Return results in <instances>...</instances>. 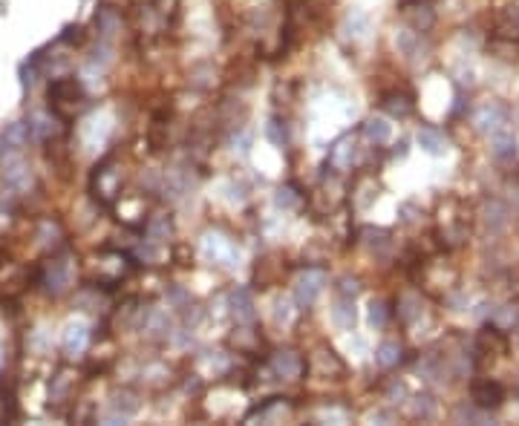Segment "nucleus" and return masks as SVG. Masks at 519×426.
<instances>
[{
  "label": "nucleus",
  "mask_w": 519,
  "mask_h": 426,
  "mask_svg": "<svg viewBox=\"0 0 519 426\" xmlns=\"http://www.w3.org/2000/svg\"><path fill=\"white\" fill-rule=\"evenodd\" d=\"M87 337H90V332H87L84 323H81V320L70 323L67 332H63V349H67V354H81V352H84L87 349Z\"/></svg>",
  "instance_id": "nucleus-3"
},
{
  "label": "nucleus",
  "mask_w": 519,
  "mask_h": 426,
  "mask_svg": "<svg viewBox=\"0 0 519 426\" xmlns=\"http://www.w3.org/2000/svg\"><path fill=\"white\" fill-rule=\"evenodd\" d=\"M274 202H277V207H295V205H297V199H295V196H291V190H288V187H286V190L280 187V190H277V196H274Z\"/></svg>",
  "instance_id": "nucleus-14"
},
{
  "label": "nucleus",
  "mask_w": 519,
  "mask_h": 426,
  "mask_svg": "<svg viewBox=\"0 0 519 426\" xmlns=\"http://www.w3.org/2000/svg\"><path fill=\"white\" fill-rule=\"evenodd\" d=\"M0 363H3V357H0Z\"/></svg>",
  "instance_id": "nucleus-17"
},
{
  "label": "nucleus",
  "mask_w": 519,
  "mask_h": 426,
  "mask_svg": "<svg viewBox=\"0 0 519 426\" xmlns=\"http://www.w3.org/2000/svg\"><path fill=\"white\" fill-rule=\"evenodd\" d=\"M231 314L239 320V323H251L257 317V311H254V300H251V294L246 288H237L231 294Z\"/></svg>",
  "instance_id": "nucleus-5"
},
{
  "label": "nucleus",
  "mask_w": 519,
  "mask_h": 426,
  "mask_svg": "<svg viewBox=\"0 0 519 426\" xmlns=\"http://www.w3.org/2000/svg\"><path fill=\"white\" fill-rule=\"evenodd\" d=\"M50 101H52L58 110L75 107V104L84 101V92H81V87H78L75 78H58V81H52V84H50Z\"/></svg>",
  "instance_id": "nucleus-1"
},
{
  "label": "nucleus",
  "mask_w": 519,
  "mask_h": 426,
  "mask_svg": "<svg viewBox=\"0 0 519 426\" xmlns=\"http://www.w3.org/2000/svg\"><path fill=\"white\" fill-rule=\"evenodd\" d=\"M344 297H349V300H355V294H358V283L355 280H340V288H337Z\"/></svg>",
  "instance_id": "nucleus-16"
},
{
  "label": "nucleus",
  "mask_w": 519,
  "mask_h": 426,
  "mask_svg": "<svg viewBox=\"0 0 519 426\" xmlns=\"http://www.w3.org/2000/svg\"><path fill=\"white\" fill-rule=\"evenodd\" d=\"M418 144H421V150H427L433 156H442L447 153V139L439 133V130H433V127H424L418 133Z\"/></svg>",
  "instance_id": "nucleus-7"
},
{
  "label": "nucleus",
  "mask_w": 519,
  "mask_h": 426,
  "mask_svg": "<svg viewBox=\"0 0 519 426\" xmlns=\"http://www.w3.org/2000/svg\"><path fill=\"white\" fill-rule=\"evenodd\" d=\"M332 320L340 325V329H352V325H355V308H352V303H340L332 311Z\"/></svg>",
  "instance_id": "nucleus-12"
},
{
  "label": "nucleus",
  "mask_w": 519,
  "mask_h": 426,
  "mask_svg": "<svg viewBox=\"0 0 519 426\" xmlns=\"http://www.w3.org/2000/svg\"><path fill=\"white\" fill-rule=\"evenodd\" d=\"M369 323L375 325V329H381V325L386 323V305L384 303H372L369 305Z\"/></svg>",
  "instance_id": "nucleus-13"
},
{
  "label": "nucleus",
  "mask_w": 519,
  "mask_h": 426,
  "mask_svg": "<svg viewBox=\"0 0 519 426\" xmlns=\"http://www.w3.org/2000/svg\"><path fill=\"white\" fill-rule=\"evenodd\" d=\"M473 400L479 403V406H484V409H496L502 400H505V392H502V386L499 383H476L473 386Z\"/></svg>",
  "instance_id": "nucleus-6"
},
{
  "label": "nucleus",
  "mask_w": 519,
  "mask_h": 426,
  "mask_svg": "<svg viewBox=\"0 0 519 426\" xmlns=\"http://www.w3.org/2000/svg\"><path fill=\"white\" fill-rule=\"evenodd\" d=\"M366 136H369V141L384 144V141H389V136H393V127H389L384 119H369L366 121Z\"/></svg>",
  "instance_id": "nucleus-10"
},
{
  "label": "nucleus",
  "mask_w": 519,
  "mask_h": 426,
  "mask_svg": "<svg viewBox=\"0 0 519 426\" xmlns=\"http://www.w3.org/2000/svg\"><path fill=\"white\" fill-rule=\"evenodd\" d=\"M352 156H355V144L352 139H344V141H337L335 144V150H332V161H335V168H349L352 165Z\"/></svg>",
  "instance_id": "nucleus-9"
},
{
  "label": "nucleus",
  "mask_w": 519,
  "mask_h": 426,
  "mask_svg": "<svg viewBox=\"0 0 519 426\" xmlns=\"http://www.w3.org/2000/svg\"><path fill=\"white\" fill-rule=\"evenodd\" d=\"M511 147H513V139H499L496 147H493V153H496L499 159H508V156H511Z\"/></svg>",
  "instance_id": "nucleus-15"
},
{
  "label": "nucleus",
  "mask_w": 519,
  "mask_h": 426,
  "mask_svg": "<svg viewBox=\"0 0 519 426\" xmlns=\"http://www.w3.org/2000/svg\"><path fill=\"white\" fill-rule=\"evenodd\" d=\"M323 285H326V274H323V271H306L297 280V288H295L297 303L300 305H312L317 300V294L323 291Z\"/></svg>",
  "instance_id": "nucleus-2"
},
{
  "label": "nucleus",
  "mask_w": 519,
  "mask_h": 426,
  "mask_svg": "<svg viewBox=\"0 0 519 426\" xmlns=\"http://www.w3.org/2000/svg\"><path fill=\"white\" fill-rule=\"evenodd\" d=\"M202 254L208 259H214V262H228V259H239V254L231 248V245H225L222 236H205L202 242ZM231 265V262H228Z\"/></svg>",
  "instance_id": "nucleus-4"
},
{
  "label": "nucleus",
  "mask_w": 519,
  "mask_h": 426,
  "mask_svg": "<svg viewBox=\"0 0 519 426\" xmlns=\"http://www.w3.org/2000/svg\"><path fill=\"white\" fill-rule=\"evenodd\" d=\"M398 357H401L398 343H384V346L375 352V363H378L381 369H389V366L398 363Z\"/></svg>",
  "instance_id": "nucleus-11"
},
{
  "label": "nucleus",
  "mask_w": 519,
  "mask_h": 426,
  "mask_svg": "<svg viewBox=\"0 0 519 426\" xmlns=\"http://www.w3.org/2000/svg\"><path fill=\"white\" fill-rule=\"evenodd\" d=\"M271 366H274V372H277V374H283V378H297V372H300V363H297V357L291 354V352L274 354Z\"/></svg>",
  "instance_id": "nucleus-8"
}]
</instances>
